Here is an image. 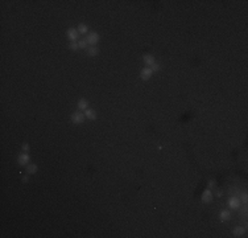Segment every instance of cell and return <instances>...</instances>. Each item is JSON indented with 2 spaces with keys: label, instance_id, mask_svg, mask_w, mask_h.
<instances>
[{
  "label": "cell",
  "instance_id": "1",
  "mask_svg": "<svg viewBox=\"0 0 248 238\" xmlns=\"http://www.w3.org/2000/svg\"><path fill=\"white\" fill-rule=\"evenodd\" d=\"M84 113H82V111H75V113L71 115V122H73L74 124H81V123H83V120H84Z\"/></svg>",
  "mask_w": 248,
  "mask_h": 238
},
{
  "label": "cell",
  "instance_id": "2",
  "mask_svg": "<svg viewBox=\"0 0 248 238\" xmlns=\"http://www.w3.org/2000/svg\"><path fill=\"white\" fill-rule=\"evenodd\" d=\"M240 205H242V201H240L239 197L234 196V197L228 198V206H230V209H232V210H237V209L240 208Z\"/></svg>",
  "mask_w": 248,
  "mask_h": 238
},
{
  "label": "cell",
  "instance_id": "3",
  "mask_svg": "<svg viewBox=\"0 0 248 238\" xmlns=\"http://www.w3.org/2000/svg\"><path fill=\"white\" fill-rule=\"evenodd\" d=\"M86 41H87V44H89L90 46H95V44L99 41V34H98L96 32H91L90 34H87Z\"/></svg>",
  "mask_w": 248,
  "mask_h": 238
},
{
  "label": "cell",
  "instance_id": "4",
  "mask_svg": "<svg viewBox=\"0 0 248 238\" xmlns=\"http://www.w3.org/2000/svg\"><path fill=\"white\" fill-rule=\"evenodd\" d=\"M17 161H18V164H20V165H28L29 161H30V155H29L28 152L20 153V155H18V157H17Z\"/></svg>",
  "mask_w": 248,
  "mask_h": 238
},
{
  "label": "cell",
  "instance_id": "5",
  "mask_svg": "<svg viewBox=\"0 0 248 238\" xmlns=\"http://www.w3.org/2000/svg\"><path fill=\"white\" fill-rule=\"evenodd\" d=\"M66 34H67V38L70 40L71 42H75L77 40H78V37H79L78 31H77V29H74V28H69L67 32H66Z\"/></svg>",
  "mask_w": 248,
  "mask_h": 238
},
{
  "label": "cell",
  "instance_id": "6",
  "mask_svg": "<svg viewBox=\"0 0 248 238\" xmlns=\"http://www.w3.org/2000/svg\"><path fill=\"white\" fill-rule=\"evenodd\" d=\"M153 74V70L149 68V66H147V68H144L141 71H140V77H141L142 81H148V79L152 77Z\"/></svg>",
  "mask_w": 248,
  "mask_h": 238
},
{
  "label": "cell",
  "instance_id": "7",
  "mask_svg": "<svg viewBox=\"0 0 248 238\" xmlns=\"http://www.w3.org/2000/svg\"><path fill=\"white\" fill-rule=\"evenodd\" d=\"M202 201L203 202H211L213 201V192H211V189H206L202 193Z\"/></svg>",
  "mask_w": 248,
  "mask_h": 238
},
{
  "label": "cell",
  "instance_id": "8",
  "mask_svg": "<svg viewBox=\"0 0 248 238\" xmlns=\"http://www.w3.org/2000/svg\"><path fill=\"white\" fill-rule=\"evenodd\" d=\"M142 61L145 62V65H147V66H152L153 63L156 62V58L153 57L152 54H144V56H142Z\"/></svg>",
  "mask_w": 248,
  "mask_h": 238
},
{
  "label": "cell",
  "instance_id": "9",
  "mask_svg": "<svg viewBox=\"0 0 248 238\" xmlns=\"http://www.w3.org/2000/svg\"><path fill=\"white\" fill-rule=\"evenodd\" d=\"M84 116H86V119H89V120H95V119H96V113H95L92 108H87V110H84Z\"/></svg>",
  "mask_w": 248,
  "mask_h": 238
},
{
  "label": "cell",
  "instance_id": "10",
  "mask_svg": "<svg viewBox=\"0 0 248 238\" xmlns=\"http://www.w3.org/2000/svg\"><path fill=\"white\" fill-rule=\"evenodd\" d=\"M98 53H99V50H98L96 46H89L86 49V54L89 57H95V56H98Z\"/></svg>",
  "mask_w": 248,
  "mask_h": 238
},
{
  "label": "cell",
  "instance_id": "11",
  "mask_svg": "<svg viewBox=\"0 0 248 238\" xmlns=\"http://www.w3.org/2000/svg\"><path fill=\"white\" fill-rule=\"evenodd\" d=\"M78 108L79 111H84L89 108V102H87L86 99H83V98H81V99L78 100Z\"/></svg>",
  "mask_w": 248,
  "mask_h": 238
},
{
  "label": "cell",
  "instance_id": "12",
  "mask_svg": "<svg viewBox=\"0 0 248 238\" xmlns=\"http://www.w3.org/2000/svg\"><path fill=\"white\" fill-rule=\"evenodd\" d=\"M37 169H38V167H37V164H33V163H29L28 165H26V172H28V175H33L37 172Z\"/></svg>",
  "mask_w": 248,
  "mask_h": 238
},
{
  "label": "cell",
  "instance_id": "13",
  "mask_svg": "<svg viewBox=\"0 0 248 238\" xmlns=\"http://www.w3.org/2000/svg\"><path fill=\"white\" fill-rule=\"evenodd\" d=\"M245 233V229L243 226H236L234 227V235L235 237H242L243 234Z\"/></svg>",
  "mask_w": 248,
  "mask_h": 238
},
{
  "label": "cell",
  "instance_id": "14",
  "mask_svg": "<svg viewBox=\"0 0 248 238\" xmlns=\"http://www.w3.org/2000/svg\"><path fill=\"white\" fill-rule=\"evenodd\" d=\"M230 218H231V213H230V210H222L220 212V219H222V221H228Z\"/></svg>",
  "mask_w": 248,
  "mask_h": 238
},
{
  "label": "cell",
  "instance_id": "15",
  "mask_svg": "<svg viewBox=\"0 0 248 238\" xmlns=\"http://www.w3.org/2000/svg\"><path fill=\"white\" fill-rule=\"evenodd\" d=\"M77 31H78V33H79V34H84V33H87L89 28H87L86 24H79L78 28H77Z\"/></svg>",
  "mask_w": 248,
  "mask_h": 238
},
{
  "label": "cell",
  "instance_id": "16",
  "mask_svg": "<svg viewBox=\"0 0 248 238\" xmlns=\"http://www.w3.org/2000/svg\"><path fill=\"white\" fill-rule=\"evenodd\" d=\"M78 45H79V49H87V48H89V46H87L89 44H87L86 38L79 40V41H78Z\"/></svg>",
  "mask_w": 248,
  "mask_h": 238
},
{
  "label": "cell",
  "instance_id": "17",
  "mask_svg": "<svg viewBox=\"0 0 248 238\" xmlns=\"http://www.w3.org/2000/svg\"><path fill=\"white\" fill-rule=\"evenodd\" d=\"M150 69H152V70H153V73H154V71H158V70H160V69H161V66H160V63L154 62V63H153L152 66H150Z\"/></svg>",
  "mask_w": 248,
  "mask_h": 238
},
{
  "label": "cell",
  "instance_id": "18",
  "mask_svg": "<svg viewBox=\"0 0 248 238\" xmlns=\"http://www.w3.org/2000/svg\"><path fill=\"white\" fill-rule=\"evenodd\" d=\"M69 48H70L71 50H78L79 49V45H78V42H70Z\"/></svg>",
  "mask_w": 248,
  "mask_h": 238
},
{
  "label": "cell",
  "instance_id": "19",
  "mask_svg": "<svg viewBox=\"0 0 248 238\" xmlns=\"http://www.w3.org/2000/svg\"><path fill=\"white\" fill-rule=\"evenodd\" d=\"M247 200H248L247 193H243V195H242V200H240V201H242L243 204H247Z\"/></svg>",
  "mask_w": 248,
  "mask_h": 238
},
{
  "label": "cell",
  "instance_id": "20",
  "mask_svg": "<svg viewBox=\"0 0 248 238\" xmlns=\"http://www.w3.org/2000/svg\"><path fill=\"white\" fill-rule=\"evenodd\" d=\"M213 188H215V180H210L208 181V189H213Z\"/></svg>",
  "mask_w": 248,
  "mask_h": 238
},
{
  "label": "cell",
  "instance_id": "21",
  "mask_svg": "<svg viewBox=\"0 0 248 238\" xmlns=\"http://www.w3.org/2000/svg\"><path fill=\"white\" fill-rule=\"evenodd\" d=\"M26 151H29V144L28 143H24L23 144V152H26Z\"/></svg>",
  "mask_w": 248,
  "mask_h": 238
},
{
  "label": "cell",
  "instance_id": "22",
  "mask_svg": "<svg viewBox=\"0 0 248 238\" xmlns=\"http://www.w3.org/2000/svg\"><path fill=\"white\" fill-rule=\"evenodd\" d=\"M28 180H29V177H28V176H24V177H23V182H26Z\"/></svg>",
  "mask_w": 248,
  "mask_h": 238
},
{
  "label": "cell",
  "instance_id": "23",
  "mask_svg": "<svg viewBox=\"0 0 248 238\" xmlns=\"http://www.w3.org/2000/svg\"><path fill=\"white\" fill-rule=\"evenodd\" d=\"M222 195H223V193H222V190H219V192L216 193V196H218V197H222Z\"/></svg>",
  "mask_w": 248,
  "mask_h": 238
}]
</instances>
